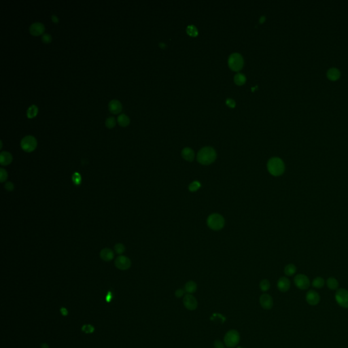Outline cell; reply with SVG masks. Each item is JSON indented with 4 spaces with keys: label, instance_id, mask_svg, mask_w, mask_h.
Segmentation results:
<instances>
[{
    "label": "cell",
    "instance_id": "4",
    "mask_svg": "<svg viewBox=\"0 0 348 348\" xmlns=\"http://www.w3.org/2000/svg\"><path fill=\"white\" fill-rule=\"evenodd\" d=\"M240 341V335L239 333L235 330H230L228 331L225 334V344L226 347L232 348L236 347Z\"/></svg>",
    "mask_w": 348,
    "mask_h": 348
},
{
    "label": "cell",
    "instance_id": "18",
    "mask_svg": "<svg viewBox=\"0 0 348 348\" xmlns=\"http://www.w3.org/2000/svg\"><path fill=\"white\" fill-rule=\"evenodd\" d=\"M100 257H101V259L103 260L108 262V261H111L112 260H113L114 257V254L112 250L109 248H104L100 252Z\"/></svg>",
    "mask_w": 348,
    "mask_h": 348
},
{
    "label": "cell",
    "instance_id": "45",
    "mask_svg": "<svg viewBox=\"0 0 348 348\" xmlns=\"http://www.w3.org/2000/svg\"><path fill=\"white\" fill-rule=\"evenodd\" d=\"M160 46H161L162 48H163L164 46H165V44L164 43H160Z\"/></svg>",
    "mask_w": 348,
    "mask_h": 348
},
{
    "label": "cell",
    "instance_id": "1",
    "mask_svg": "<svg viewBox=\"0 0 348 348\" xmlns=\"http://www.w3.org/2000/svg\"><path fill=\"white\" fill-rule=\"evenodd\" d=\"M216 159V152L212 147L206 146L201 149L197 156V159L203 165H209Z\"/></svg>",
    "mask_w": 348,
    "mask_h": 348
},
{
    "label": "cell",
    "instance_id": "14",
    "mask_svg": "<svg viewBox=\"0 0 348 348\" xmlns=\"http://www.w3.org/2000/svg\"><path fill=\"white\" fill-rule=\"evenodd\" d=\"M108 108L112 114H118L122 111V103L118 100L112 99L109 102Z\"/></svg>",
    "mask_w": 348,
    "mask_h": 348
},
{
    "label": "cell",
    "instance_id": "9",
    "mask_svg": "<svg viewBox=\"0 0 348 348\" xmlns=\"http://www.w3.org/2000/svg\"><path fill=\"white\" fill-rule=\"evenodd\" d=\"M183 304L186 308L190 311H194L197 308L198 302L196 298L191 294H186L183 299Z\"/></svg>",
    "mask_w": 348,
    "mask_h": 348
},
{
    "label": "cell",
    "instance_id": "32",
    "mask_svg": "<svg viewBox=\"0 0 348 348\" xmlns=\"http://www.w3.org/2000/svg\"><path fill=\"white\" fill-rule=\"evenodd\" d=\"M115 252L118 254H122L125 251V247L122 243H117L114 246Z\"/></svg>",
    "mask_w": 348,
    "mask_h": 348
},
{
    "label": "cell",
    "instance_id": "24",
    "mask_svg": "<svg viewBox=\"0 0 348 348\" xmlns=\"http://www.w3.org/2000/svg\"><path fill=\"white\" fill-rule=\"evenodd\" d=\"M327 286L329 288L330 290H336L338 286H339V282L338 281L334 278V277H330L326 281Z\"/></svg>",
    "mask_w": 348,
    "mask_h": 348
},
{
    "label": "cell",
    "instance_id": "42",
    "mask_svg": "<svg viewBox=\"0 0 348 348\" xmlns=\"http://www.w3.org/2000/svg\"><path fill=\"white\" fill-rule=\"evenodd\" d=\"M51 18H52V20L53 22H54V23H58L59 19H58V17H57V16H56V15H52Z\"/></svg>",
    "mask_w": 348,
    "mask_h": 348
},
{
    "label": "cell",
    "instance_id": "3",
    "mask_svg": "<svg viewBox=\"0 0 348 348\" xmlns=\"http://www.w3.org/2000/svg\"><path fill=\"white\" fill-rule=\"evenodd\" d=\"M225 224L224 217L219 213H213L209 215L207 219V225L209 229L213 230L222 229Z\"/></svg>",
    "mask_w": 348,
    "mask_h": 348
},
{
    "label": "cell",
    "instance_id": "12",
    "mask_svg": "<svg viewBox=\"0 0 348 348\" xmlns=\"http://www.w3.org/2000/svg\"><path fill=\"white\" fill-rule=\"evenodd\" d=\"M45 31V27L43 23L39 22H35L29 27V31L31 34L33 35H39Z\"/></svg>",
    "mask_w": 348,
    "mask_h": 348
},
{
    "label": "cell",
    "instance_id": "21",
    "mask_svg": "<svg viewBox=\"0 0 348 348\" xmlns=\"http://www.w3.org/2000/svg\"><path fill=\"white\" fill-rule=\"evenodd\" d=\"M117 120H118L119 125L122 126H128L129 124L130 123V119L129 118V116L125 114H120L118 116Z\"/></svg>",
    "mask_w": 348,
    "mask_h": 348
},
{
    "label": "cell",
    "instance_id": "41",
    "mask_svg": "<svg viewBox=\"0 0 348 348\" xmlns=\"http://www.w3.org/2000/svg\"><path fill=\"white\" fill-rule=\"evenodd\" d=\"M60 312H61V314L63 316H66L68 314V310H67V309L65 308V307H61V309H60Z\"/></svg>",
    "mask_w": 348,
    "mask_h": 348
},
{
    "label": "cell",
    "instance_id": "28",
    "mask_svg": "<svg viewBox=\"0 0 348 348\" xmlns=\"http://www.w3.org/2000/svg\"><path fill=\"white\" fill-rule=\"evenodd\" d=\"M259 286H260V290H262L263 292H267V290H269L270 286H271L269 281L266 280V279L263 280L261 281V282H260Z\"/></svg>",
    "mask_w": 348,
    "mask_h": 348
},
{
    "label": "cell",
    "instance_id": "17",
    "mask_svg": "<svg viewBox=\"0 0 348 348\" xmlns=\"http://www.w3.org/2000/svg\"><path fill=\"white\" fill-rule=\"evenodd\" d=\"M12 161V156L8 152H2L0 154V163L3 166L8 165Z\"/></svg>",
    "mask_w": 348,
    "mask_h": 348
},
{
    "label": "cell",
    "instance_id": "8",
    "mask_svg": "<svg viewBox=\"0 0 348 348\" xmlns=\"http://www.w3.org/2000/svg\"><path fill=\"white\" fill-rule=\"evenodd\" d=\"M294 282L296 286L300 290H306L309 288L310 286V281L307 276L304 274H298L294 279Z\"/></svg>",
    "mask_w": 348,
    "mask_h": 348
},
{
    "label": "cell",
    "instance_id": "27",
    "mask_svg": "<svg viewBox=\"0 0 348 348\" xmlns=\"http://www.w3.org/2000/svg\"><path fill=\"white\" fill-rule=\"evenodd\" d=\"M201 184L200 182L197 181V180H195V181L192 182L189 184L188 190L190 192H196L201 188Z\"/></svg>",
    "mask_w": 348,
    "mask_h": 348
},
{
    "label": "cell",
    "instance_id": "10",
    "mask_svg": "<svg viewBox=\"0 0 348 348\" xmlns=\"http://www.w3.org/2000/svg\"><path fill=\"white\" fill-rule=\"evenodd\" d=\"M115 266L120 270H127L131 266V261L127 256H120L115 260Z\"/></svg>",
    "mask_w": 348,
    "mask_h": 348
},
{
    "label": "cell",
    "instance_id": "34",
    "mask_svg": "<svg viewBox=\"0 0 348 348\" xmlns=\"http://www.w3.org/2000/svg\"><path fill=\"white\" fill-rule=\"evenodd\" d=\"M8 173L4 169H0V180H1V182H4L8 179Z\"/></svg>",
    "mask_w": 348,
    "mask_h": 348
},
{
    "label": "cell",
    "instance_id": "23",
    "mask_svg": "<svg viewBox=\"0 0 348 348\" xmlns=\"http://www.w3.org/2000/svg\"><path fill=\"white\" fill-rule=\"evenodd\" d=\"M296 271V267L293 264H288L284 268V273L288 276H292Z\"/></svg>",
    "mask_w": 348,
    "mask_h": 348
},
{
    "label": "cell",
    "instance_id": "30",
    "mask_svg": "<svg viewBox=\"0 0 348 348\" xmlns=\"http://www.w3.org/2000/svg\"><path fill=\"white\" fill-rule=\"evenodd\" d=\"M72 181L75 185L78 186L82 182L81 175L78 172H75L72 176Z\"/></svg>",
    "mask_w": 348,
    "mask_h": 348
},
{
    "label": "cell",
    "instance_id": "5",
    "mask_svg": "<svg viewBox=\"0 0 348 348\" xmlns=\"http://www.w3.org/2000/svg\"><path fill=\"white\" fill-rule=\"evenodd\" d=\"M38 142L35 137L32 135H26L21 139V148L27 152H31L35 150Z\"/></svg>",
    "mask_w": 348,
    "mask_h": 348
},
{
    "label": "cell",
    "instance_id": "31",
    "mask_svg": "<svg viewBox=\"0 0 348 348\" xmlns=\"http://www.w3.org/2000/svg\"><path fill=\"white\" fill-rule=\"evenodd\" d=\"M106 126L108 127V128H113L114 126H115L116 125V119L113 116H110L108 117V118H107L106 120Z\"/></svg>",
    "mask_w": 348,
    "mask_h": 348
},
{
    "label": "cell",
    "instance_id": "6",
    "mask_svg": "<svg viewBox=\"0 0 348 348\" xmlns=\"http://www.w3.org/2000/svg\"><path fill=\"white\" fill-rule=\"evenodd\" d=\"M228 63L230 68L233 71H239L243 68V59L239 53H233L229 56Z\"/></svg>",
    "mask_w": 348,
    "mask_h": 348
},
{
    "label": "cell",
    "instance_id": "38",
    "mask_svg": "<svg viewBox=\"0 0 348 348\" xmlns=\"http://www.w3.org/2000/svg\"><path fill=\"white\" fill-rule=\"evenodd\" d=\"M185 292V290H184L182 289H178L175 292V295L176 297L178 298H181L184 294Z\"/></svg>",
    "mask_w": 348,
    "mask_h": 348
},
{
    "label": "cell",
    "instance_id": "11",
    "mask_svg": "<svg viewBox=\"0 0 348 348\" xmlns=\"http://www.w3.org/2000/svg\"><path fill=\"white\" fill-rule=\"evenodd\" d=\"M260 304L264 309L269 310L273 307V298L268 294H263L260 297Z\"/></svg>",
    "mask_w": 348,
    "mask_h": 348
},
{
    "label": "cell",
    "instance_id": "37",
    "mask_svg": "<svg viewBox=\"0 0 348 348\" xmlns=\"http://www.w3.org/2000/svg\"><path fill=\"white\" fill-rule=\"evenodd\" d=\"M226 105L229 106L230 108H234L235 106V102L232 99H227L226 101Z\"/></svg>",
    "mask_w": 348,
    "mask_h": 348
},
{
    "label": "cell",
    "instance_id": "39",
    "mask_svg": "<svg viewBox=\"0 0 348 348\" xmlns=\"http://www.w3.org/2000/svg\"><path fill=\"white\" fill-rule=\"evenodd\" d=\"M214 347L215 348H225L224 344L220 341L217 340L214 342Z\"/></svg>",
    "mask_w": 348,
    "mask_h": 348
},
{
    "label": "cell",
    "instance_id": "29",
    "mask_svg": "<svg viewBox=\"0 0 348 348\" xmlns=\"http://www.w3.org/2000/svg\"><path fill=\"white\" fill-rule=\"evenodd\" d=\"M186 31L190 36L195 37L198 35V30H197L196 27L193 25H190L187 27Z\"/></svg>",
    "mask_w": 348,
    "mask_h": 348
},
{
    "label": "cell",
    "instance_id": "16",
    "mask_svg": "<svg viewBox=\"0 0 348 348\" xmlns=\"http://www.w3.org/2000/svg\"><path fill=\"white\" fill-rule=\"evenodd\" d=\"M182 156L186 161L192 162L195 159V152L193 149L186 147L182 150Z\"/></svg>",
    "mask_w": 348,
    "mask_h": 348
},
{
    "label": "cell",
    "instance_id": "26",
    "mask_svg": "<svg viewBox=\"0 0 348 348\" xmlns=\"http://www.w3.org/2000/svg\"><path fill=\"white\" fill-rule=\"evenodd\" d=\"M234 80H235V82L237 84V85H242L245 83L246 78L243 73H238L235 76V77H234Z\"/></svg>",
    "mask_w": 348,
    "mask_h": 348
},
{
    "label": "cell",
    "instance_id": "2",
    "mask_svg": "<svg viewBox=\"0 0 348 348\" xmlns=\"http://www.w3.org/2000/svg\"><path fill=\"white\" fill-rule=\"evenodd\" d=\"M268 172L273 176H280L284 173L285 165L279 157H272L267 162Z\"/></svg>",
    "mask_w": 348,
    "mask_h": 348
},
{
    "label": "cell",
    "instance_id": "19",
    "mask_svg": "<svg viewBox=\"0 0 348 348\" xmlns=\"http://www.w3.org/2000/svg\"><path fill=\"white\" fill-rule=\"evenodd\" d=\"M327 77L332 81H335L340 77V72L337 68H331L327 72Z\"/></svg>",
    "mask_w": 348,
    "mask_h": 348
},
{
    "label": "cell",
    "instance_id": "40",
    "mask_svg": "<svg viewBox=\"0 0 348 348\" xmlns=\"http://www.w3.org/2000/svg\"><path fill=\"white\" fill-rule=\"evenodd\" d=\"M112 298H113L112 293L111 292H110V291H109V292H108V294H107V296H106V301H107V302H108V303H110V301L112 300Z\"/></svg>",
    "mask_w": 348,
    "mask_h": 348
},
{
    "label": "cell",
    "instance_id": "44",
    "mask_svg": "<svg viewBox=\"0 0 348 348\" xmlns=\"http://www.w3.org/2000/svg\"><path fill=\"white\" fill-rule=\"evenodd\" d=\"M42 348H49V347L46 343H43L42 344Z\"/></svg>",
    "mask_w": 348,
    "mask_h": 348
},
{
    "label": "cell",
    "instance_id": "25",
    "mask_svg": "<svg viewBox=\"0 0 348 348\" xmlns=\"http://www.w3.org/2000/svg\"><path fill=\"white\" fill-rule=\"evenodd\" d=\"M324 284H325V281L321 277H316L312 282L313 286L314 288H322L324 286Z\"/></svg>",
    "mask_w": 348,
    "mask_h": 348
},
{
    "label": "cell",
    "instance_id": "15",
    "mask_svg": "<svg viewBox=\"0 0 348 348\" xmlns=\"http://www.w3.org/2000/svg\"><path fill=\"white\" fill-rule=\"evenodd\" d=\"M277 286L281 292H287V291L290 289V282L287 277H280L278 280V282H277Z\"/></svg>",
    "mask_w": 348,
    "mask_h": 348
},
{
    "label": "cell",
    "instance_id": "33",
    "mask_svg": "<svg viewBox=\"0 0 348 348\" xmlns=\"http://www.w3.org/2000/svg\"><path fill=\"white\" fill-rule=\"evenodd\" d=\"M82 330L85 333H93L94 332L95 329L91 324H85L82 326Z\"/></svg>",
    "mask_w": 348,
    "mask_h": 348
},
{
    "label": "cell",
    "instance_id": "43",
    "mask_svg": "<svg viewBox=\"0 0 348 348\" xmlns=\"http://www.w3.org/2000/svg\"><path fill=\"white\" fill-rule=\"evenodd\" d=\"M265 16H261V18L260 19V23H263L264 21H265Z\"/></svg>",
    "mask_w": 348,
    "mask_h": 348
},
{
    "label": "cell",
    "instance_id": "20",
    "mask_svg": "<svg viewBox=\"0 0 348 348\" xmlns=\"http://www.w3.org/2000/svg\"><path fill=\"white\" fill-rule=\"evenodd\" d=\"M197 289V284L193 281H189L186 282L184 286V290L187 294H193L195 292Z\"/></svg>",
    "mask_w": 348,
    "mask_h": 348
},
{
    "label": "cell",
    "instance_id": "35",
    "mask_svg": "<svg viewBox=\"0 0 348 348\" xmlns=\"http://www.w3.org/2000/svg\"><path fill=\"white\" fill-rule=\"evenodd\" d=\"M42 40L44 43H50L52 41V36L48 33H44L42 37Z\"/></svg>",
    "mask_w": 348,
    "mask_h": 348
},
{
    "label": "cell",
    "instance_id": "36",
    "mask_svg": "<svg viewBox=\"0 0 348 348\" xmlns=\"http://www.w3.org/2000/svg\"><path fill=\"white\" fill-rule=\"evenodd\" d=\"M5 188L8 191H12L14 188V186L11 182H8L5 184Z\"/></svg>",
    "mask_w": 348,
    "mask_h": 348
},
{
    "label": "cell",
    "instance_id": "22",
    "mask_svg": "<svg viewBox=\"0 0 348 348\" xmlns=\"http://www.w3.org/2000/svg\"><path fill=\"white\" fill-rule=\"evenodd\" d=\"M38 112V108L37 106L35 105H31L29 107L27 111V116L29 118H32L37 115V114Z\"/></svg>",
    "mask_w": 348,
    "mask_h": 348
},
{
    "label": "cell",
    "instance_id": "7",
    "mask_svg": "<svg viewBox=\"0 0 348 348\" xmlns=\"http://www.w3.org/2000/svg\"><path fill=\"white\" fill-rule=\"evenodd\" d=\"M337 303L343 308H348V290L341 288L337 290L335 294Z\"/></svg>",
    "mask_w": 348,
    "mask_h": 348
},
{
    "label": "cell",
    "instance_id": "13",
    "mask_svg": "<svg viewBox=\"0 0 348 348\" xmlns=\"http://www.w3.org/2000/svg\"><path fill=\"white\" fill-rule=\"evenodd\" d=\"M306 300L309 304L316 305L319 303L320 298V295L317 292L314 290H309L306 294Z\"/></svg>",
    "mask_w": 348,
    "mask_h": 348
}]
</instances>
